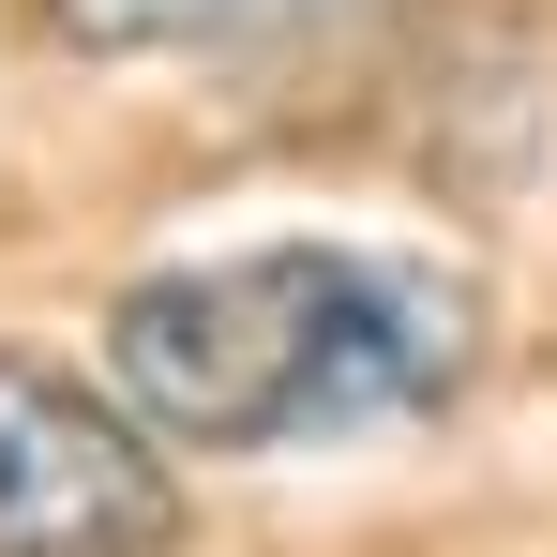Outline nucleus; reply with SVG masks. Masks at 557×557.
Instances as JSON below:
<instances>
[{
  "mask_svg": "<svg viewBox=\"0 0 557 557\" xmlns=\"http://www.w3.org/2000/svg\"><path fill=\"white\" fill-rule=\"evenodd\" d=\"M482 376V286L407 242H242L106 301V392L166 453H301Z\"/></svg>",
  "mask_w": 557,
  "mask_h": 557,
  "instance_id": "nucleus-1",
  "label": "nucleus"
},
{
  "mask_svg": "<svg viewBox=\"0 0 557 557\" xmlns=\"http://www.w3.org/2000/svg\"><path fill=\"white\" fill-rule=\"evenodd\" d=\"M317 0H46V30L76 61H166V46H257Z\"/></svg>",
  "mask_w": 557,
  "mask_h": 557,
  "instance_id": "nucleus-3",
  "label": "nucleus"
},
{
  "mask_svg": "<svg viewBox=\"0 0 557 557\" xmlns=\"http://www.w3.org/2000/svg\"><path fill=\"white\" fill-rule=\"evenodd\" d=\"M0 557H182L166 437L30 347H0Z\"/></svg>",
  "mask_w": 557,
  "mask_h": 557,
  "instance_id": "nucleus-2",
  "label": "nucleus"
}]
</instances>
